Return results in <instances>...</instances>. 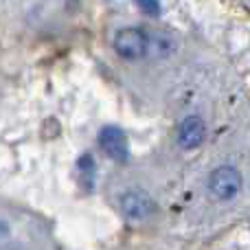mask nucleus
Masks as SVG:
<instances>
[{"mask_svg": "<svg viewBox=\"0 0 250 250\" xmlns=\"http://www.w3.org/2000/svg\"><path fill=\"white\" fill-rule=\"evenodd\" d=\"M239 187H242V176L230 165L217 167L208 178V189L217 200H230L239 191Z\"/></svg>", "mask_w": 250, "mask_h": 250, "instance_id": "obj_1", "label": "nucleus"}, {"mask_svg": "<svg viewBox=\"0 0 250 250\" xmlns=\"http://www.w3.org/2000/svg\"><path fill=\"white\" fill-rule=\"evenodd\" d=\"M114 51L123 60H141L147 53V35L138 29H121L114 38Z\"/></svg>", "mask_w": 250, "mask_h": 250, "instance_id": "obj_2", "label": "nucleus"}, {"mask_svg": "<svg viewBox=\"0 0 250 250\" xmlns=\"http://www.w3.org/2000/svg\"><path fill=\"white\" fill-rule=\"evenodd\" d=\"M207 136V125L200 117H187L185 121L180 123V129H178V143L185 149H195L200 143Z\"/></svg>", "mask_w": 250, "mask_h": 250, "instance_id": "obj_3", "label": "nucleus"}, {"mask_svg": "<svg viewBox=\"0 0 250 250\" xmlns=\"http://www.w3.org/2000/svg\"><path fill=\"white\" fill-rule=\"evenodd\" d=\"M121 208H123L125 217H129V220H143V217L151 215L156 207H154V200L147 198L145 193H141V191H129V193L123 195Z\"/></svg>", "mask_w": 250, "mask_h": 250, "instance_id": "obj_4", "label": "nucleus"}, {"mask_svg": "<svg viewBox=\"0 0 250 250\" xmlns=\"http://www.w3.org/2000/svg\"><path fill=\"white\" fill-rule=\"evenodd\" d=\"M99 145L110 158L121 160V163L127 158V141H125V134L119 127H104L101 129Z\"/></svg>", "mask_w": 250, "mask_h": 250, "instance_id": "obj_5", "label": "nucleus"}, {"mask_svg": "<svg viewBox=\"0 0 250 250\" xmlns=\"http://www.w3.org/2000/svg\"><path fill=\"white\" fill-rule=\"evenodd\" d=\"M141 4H143V9H145V11H149V9H151V13L158 11V4H156V0H141Z\"/></svg>", "mask_w": 250, "mask_h": 250, "instance_id": "obj_6", "label": "nucleus"}, {"mask_svg": "<svg viewBox=\"0 0 250 250\" xmlns=\"http://www.w3.org/2000/svg\"><path fill=\"white\" fill-rule=\"evenodd\" d=\"M7 233H9V229L2 224V222H0V237H4V235H7Z\"/></svg>", "mask_w": 250, "mask_h": 250, "instance_id": "obj_7", "label": "nucleus"}]
</instances>
